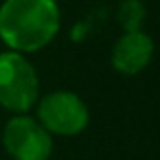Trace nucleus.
<instances>
[{
    "instance_id": "nucleus-1",
    "label": "nucleus",
    "mask_w": 160,
    "mask_h": 160,
    "mask_svg": "<svg viewBox=\"0 0 160 160\" xmlns=\"http://www.w3.org/2000/svg\"><path fill=\"white\" fill-rule=\"evenodd\" d=\"M59 22L55 0H4L0 6V39L16 53H32L49 45Z\"/></svg>"
},
{
    "instance_id": "nucleus-3",
    "label": "nucleus",
    "mask_w": 160,
    "mask_h": 160,
    "mask_svg": "<svg viewBox=\"0 0 160 160\" xmlns=\"http://www.w3.org/2000/svg\"><path fill=\"white\" fill-rule=\"evenodd\" d=\"M39 120L47 132L59 136H75L89 122V112L81 98L71 91H53L39 103Z\"/></svg>"
},
{
    "instance_id": "nucleus-5",
    "label": "nucleus",
    "mask_w": 160,
    "mask_h": 160,
    "mask_svg": "<svg viewBox=\"0 0 160 160\" xmlns=\"http://www.w3.org/2000/svg\"><path fill=\"white\" fill-rule=\"evenodd\" d=\"M154 43L142 31L126 32L112 51V65L124 75H136L150 63Z\"/></svg>"
},
{
    "instance_id": "nucleus-4",
    "label": "nucleus",
    "mask_w": 160,
    "mask_h": 160,
    "mask_svg": "<svg viewBox=\"0 0 160 160\" xmlns=\"http://www.w3.org/2000/svg\"><path fill=\"white\" fill-rule=\"evenodd\" d=\"M4 148L14 160H49L53 150L51 134L32 118H12L4 128Z\"/></svg>"
},
{
    "instance_id": "nucleus-6",
    "label": "nucleus",
    "mask_w": 160,
    "mask_h": 160,
    "mask_svg": "<svg viewBox=\"0 0 160 160\" xmlns=\"http://www.w3.org/2000/svg\"><path fill=\"white\" fill-rule=\"evenodd\" d=\"M144 16H146V8L140 0H122L120 8H118V22L126 32L140 31Z\"/></svg>"
},
{
    "instance_id": "nucleus-2",
    "label": "nucleus",
    "mask_w": 160,
    "mask_h": 160,
    "mask_svg": "<svg viewBox=\"0 0 160 160\" xmlns=\"http://www.w3.org/2000/svg\"><path fill=\"white\" fill-rule=\"evenodd\" d=\"M39 98V77L20 53L0 55V106L24 113Z\"/></svg>"
}]
</instances>
